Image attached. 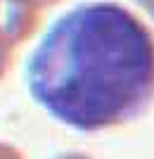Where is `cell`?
<instances>
[{"label":"cell","mask_w":154,"mask_h":159,"mask_svg":"<svg viewBox=\"0 0 154 159\" xmlns=\"http://www.w3.org/2000/svg\"><path fill=\"white\" fill-rule=\"evenodd\" d=\"M31 98L76 131L138 119L154 100V33L119 2L62 14L26 69Z\"/></svg>","instance_id":"1"},{"label":"cell","mask_w":154,"mask_h":159,"mask_svg":"<svg viewBox=\"0 0 154 159\" xmlns=\"http://www.w3.org/2000/svg\"><path fill=\"white\" fill-rule=\"evenodd\" d=\"M40 21V7L33 0H0V33L14 48L33 36Z\"/></svg>","instance_id":"2"},{"label":"cell","mask_w":154,"mask_h":159,"mask_svg":"<svg viewBox=\"0 0 154 159\" xmlns=\"http://www.w3.org/2000/svg\"><path fill=\"white\" fill-rule=\"evenodd\" d=\"M12 52H14V45L0 33V81L5 79V74L12 66Z\"/></svg>","instance_id":"3"},{"label":"cell","mask_w":154,"mask_h":159,"mask_svg":"<svg viewBox=\"0 0 154 159\" xmlns=\"http://www.w3.org/2000/svg\"><path fill=\"white\" fill-rule=\"evenodd\" d=\"M0 159H24V154H21L14 145H10V143H2V140H0Z\"/></svg>","instance_id":"4"},{"label":"cell","mask_w":154,"mask_h":159,"mask_svg":"<svg viewBox=\"0 0 154 159\" xmlns=\"http://www.w3.org/2000/svg\"><path fill=\"white\" fill-rule=\"evenodd\" d=\"M133 2H135V5H140L142 10H145V12L154 19V0H133Z\"/></svg>","instance_id":"5"},{"label":"cell","mask_w":154,"mask_h":159,"mask_svg":"<svg viewBox=\"0 0 154 159\" xmlns=\"http://www.w3.org/2000/svg\"><path fill=\"white\" fill-rule=\"evenodd\" d=\"M55 159H93V157L83 152H64V154H57Z\"/></svg>","instance_id":"6"},{"label":"cell","mask_w":154,"mask_h":159,"mask_svg":"<svg viewBox=\"0 0 154 159\" xmlns=\"http://www.w3.org/2000/svg\"><path fill=\"white\" fill-rule=\"evenodd\" d=\"M38 7H52V5H59L62 0H33Z\"/></svg>","instance_id":"7"}]
</instances>
